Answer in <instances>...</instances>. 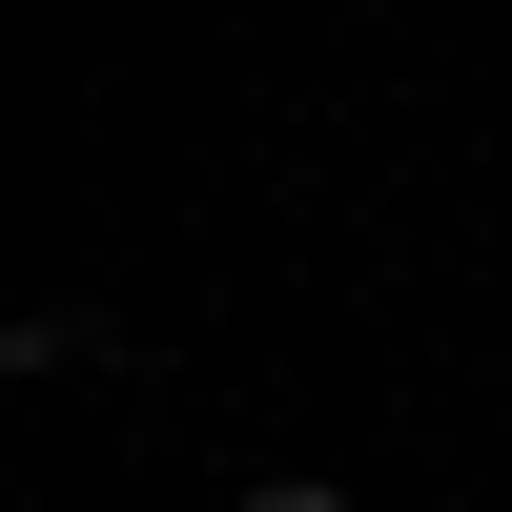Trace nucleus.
I'll list each match as a JSON object with an SVG mask.
<instances>
[{"label":"nucleus","mask_w":512,"mask_h":512,"mask_svg":"<svg viewBox=\"0 0 512 512\" xmlns=\"http://www.w3.org/2000/svg\"><path fill=\"white\" fill-rule=\"evenodd\" d=\"M246 512H349V492H328V472H267V492H246Z\"/></svg>","instance_id":"obj_1"}]
</instances>
